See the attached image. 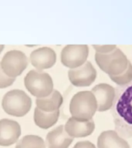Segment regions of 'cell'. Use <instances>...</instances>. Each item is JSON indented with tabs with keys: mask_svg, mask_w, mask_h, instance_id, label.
Masks as SVG:
<instances>
[{
	"mask_svg": "<svg viewBox=\"0 0 132 148\" xmlns=\"http://www.w3.org/2000/svg\"><path fill=\"white\" fill-rule=\"evenodd\" d=\"M22 134L21 126L10 119L0 120V146L9 147L17 143Z\"/></svg>",
	"mask_w": 132,
	"mask_h": 148,
	"instance_id": "10",
	"label": "cell"
},
{
	"mask_svg": "<svg viewBox=\"0 0 132 148\" xmlns=\"http://www.w3.org/2000/svg\"><path fill=\"white\" fill-rule=\"evenodd\" d=\"M91 92L97 101V111L104 112L111 109L115 98V89L112 86L100 83L93 88Z\"/></svg>",
	"mask_w": 132,
	"mask_h": 148,
	"instance_id": "11",
	"label": "cell"
},
{
	"mask_svg": "<svg viewBox=\"0 0 132 148\" xmlns=\"http://www.w3.org/2000/svg\"><path fill=\"white\" fill-rule=\"evenodd\" d=\"M97 148H130V146L115 130H107L98 136Z\"/></svg>",
	"mask_w": 132,
	"mask_h": 148,
	"instance_id": "14",
	"label": "cell"
},
{
	"mask_svg": "<svg viewBox=\"0 0 132 148\" xmlns=\"http://www.w3.org/2000/svg\"><path fill=\"white\" fill-rule=\"evenodd\" d=\"M67 134L73 138H81L90 136L95 129V123L93 119L87 121H79L71 116L64 125Z\"/></svg>",
	"mask_w": 132,
	"mask_h": 148,
	"instance_id": "12",
	"label": "cell"
},
{
	"mask_svg": "<svg viewBox=\"0 0 132 148\" xmlns=\"http://www.w3.org/2000/svg\"><path fill=\"white\" fill-rule=\"evenodd\" d=\"M111 108L116 132L121 137H132V82L115 90Z\"/></svg>",
	"mask_w": 132,
	"mask_h": 148,
	"instance_id": "1",
	"label": "cell"
},
{
	"mask_svg": "<svg viewBox=\"0 0 132 148\" xmlns=\"http://www.w3.org/2000/svg\"><path fill=\"white\" fill-rule=\"evenodd\" d=\"M24 86L29 92L36 98L48 97L53 91L51 76L43 71L30 70L24 78Z\"/></svg>",
	"mask_w": 132,
	"mask_h": 148,
	"instance_id": "4",
	"label": "cell"
},
{
	"mask_svg": "<svg viewBox=\"0 0 132 148\" xmlns=\"http://www.w3.org/2000/svg\"><path fill=\"white\" fill-rule=\"evenodd\" d=\"M4 48H5L4 45H0V54H1V53L3 51Z\"/></svg>",
	"mask_w": 132,
	"mask_h": 148,
	"instance_id": "22",
	"label": "cell"
},
{
	"mask_svg": "<svg viewBox=\"0 0 132 148\" xmlns=\"http://www.w3.org/2000/svg\"><path fill=\"white\" fill-rule=\"evenodd\" d=\"M71 116L79 121L91 120L97 111V104L91 91H80L72 97L69 103Z\"/></svg>",
	"mask_w": 132,
	"mask_h": 148,
	"instance_id": "2",
	"label": "cell"
},
{
	"mask_svg": "<svg viewBox=\"0 0 132 148\" xmlns=\"http://www.w3.org/2000/svg\"><path fill=\"white\" fill-rule=\"evenodd\" d=\"M32 99L22 90H9L2 99V107L8 115L15 117H23L32 108Z\"/></svg>",
	"mask_w": 132,
	"mask_h": 148,
	"instance_id": "3",
	"label": "cell"
},
{
	"mask_svg": "<svg viewBox=\"0 0 132 148\" xmlns=\"http://www.w3.org/2000/svg\"><path fill=\"white\" fill-rule=\"evenodd\" d=\"M31 64L37 71L50 69L56 62V54L52 48L40 47L32 51L30 56Z\"/></svg>",
	"mask_w": 132,
	"mask_h": 148,
	"instance_id": "9",
	"label": "cell"
},
{
	"mask_svg": "<svg viewBox=\"0 0 132 148\" xmlns=\"http://www.w3.org/2000/svg\"><path fill=\"white\" fill-rule=\"evenodd\" d=\"M73 148H96L95 145L90 141H79Z\"/></svg>",
	"mask_w": 132,
	"mask_h": 148,
	"instance_id": "21",
	"label": "cell"
},
{
	"mask_svg": "<svg viewBox=\"0 0 132 148\" xmlns=\"http://www.w3.org/2000/svg\"><path fill=\"white\" fill-rule=\"evenodd\" d=\"M0 66L6 75L11 78L16 79L27 68V56L22 51L12 49L3 56Z\"/></svg>",
	"mask_w": 132,
	"mask_h": 148,
	"instance_id": "6",
	"label": "cell"
},
{
	"mask_svg": "<svg viewBox=\"0 0 132 148\" xmlns=\"http://www.w3.org/2000/svg\"><path fill=\"white\" fill-rule=\"evenodd\" d=\"M95 61L100 69L109 76L122 73L126 70L129 63L124 53L118 48L109 53H96Z\"/></svg>",
	"mask_w": 132,
	"mask_h": 148,
	"instance_id": "5",
	"label": "cell"
},
{
	"mask_svg": "<svg viewBox=\"0 0 132 148\" xmlns=\"http://www.w3.org/2000/svg\"><path fill=\"white\" fill-rule=\"evenodd\" d=\"M63 103L62 94L58 90H53L51 94L48 97L36 99V105L40 110L52 113L59 110Z\"/></svg>",
	"mask_w": 132,
	"mask_h": 148,
	"instance_id": "15",
	"label": "cell"
},
{
	"mask_svg": "<svg viewBox=\"0 0 132 148\" xmlns=\"http://www.w3.org/2000/svg\"><path fill=\"white\" fill-rule=\"evenodd\" d=\"M89 48L87 45H67L60 53V61L69 69L81 66L87 62Z\"/></svg>",
	"mask_w": 132,
	"mask_h": 148,
	"instance_id": "7",
	"label": "cell"
},
{
	"mask_svg": "<svg viewBox=\"0 0 132 148\" xmlns=\"http://www.w3.org/2000/svg\"><path fill=\"white\" fill-rule=\"evenodd\" d=\"M74 141L65 130L64 126L60 125L46 134V143L48 148H68Z\"/></svg>",
	"mask_w": 132,
	"mask_h": 148,
	"instance_id": "13",
	"label": "cell"
},
{
	"mask_svg": "<svg viewBox=\"0 0 132 148\" xmlns=\"http://www.w3.org/2000/svg\"><path fill=\"white\" fill-rule=\"evenodd\" d=\"M16 148H46L43 139L38 135H25L16 143Z\"/></svg>",
	"mask_w": 132,
	"mask_h": 148,
	"instance_id": "17",
	"label": "cell"
},
{
	"mask_svg": "<svg viewBox=\"0 0 132 148\" xmlns=\"http://www.w3.org/2000/svg\"><path fill=\"white\" fill-rule=\"evenodd\" d=\"M68 78L69 82L76 87L90 86L97 78V71L89 61L75 69H69Z\"/></svg>",
	"mask_w": 132,
	"mask_h": 148,
	"instance_id": "8",
	"label": "cell"
},
{
	"mask_svg": "<svg viewBox=\"0 0 132 148\" xmlns=\"http://www.w3.org/2000/svg\"><path fill=\"white\" fill-rule=\"evenodd\" d=\"M60 115V110L52 113H46L40 110L36 106L33 114V120L35 124L40 129L48 130L57 123Z\"/></svg>",
	"mask_w": 132,
	"mask_h": 148,
	"instance_id": "16",
	"label": "cell"
},
{
	"mask_svg": "<svg viewBox=\"0 0 132 148\" xmlns=\"http://www.w3.org/2000/svg\"><path fill=\"white\" fill-rule=\"evenodd\" d=\"M15 81H16V79L9 77L5 74L0 66V89H6V88L11 86L15 83Z\"/></svg>",
	"mask_w": 132,
	"mask_h": 148,
	"instance_id": "19",
	"label": "cell"
},
{
	"mask_svg": "<svg viewBox=\"0 0 132 148\" xmlns=\"http://www.w3.org/2000/svg\"><path fill=\"white\" fill-rule=\"evenodd\" d=\"M93 48L94 49L96 53H109L113 51L117 48L115 45H107V46H97L93 45Z\"/></svg>",
	"mask_w": 132,
	"mask_h": 148,
	"instance_id": "20",
	"label": "cell"
},
{
	"mask_svg": "<svg viewBox=\"0 0 132 148\" xmlns=\"http://www.w3.org/2000/svg\"><path fill=\"white\" fill-rule=\"evenodd\" d=\"M109 77L113 83H115L119 86L129 84L132 82V64L129 62L127 68L124 72L117 76H110Z\"/></svg>",
	"mask_w": 132,
	"mask_h": 148,
	"instance_id": "18",
	"label": "cell"
}]
</instances>
